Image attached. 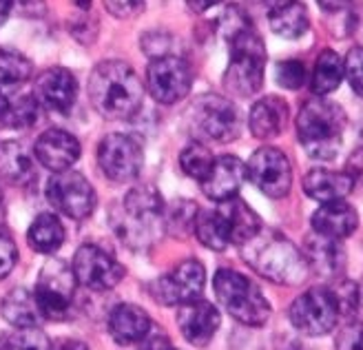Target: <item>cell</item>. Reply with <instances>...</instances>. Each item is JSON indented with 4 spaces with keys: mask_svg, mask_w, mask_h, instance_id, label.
Instances as JSON below:
<instances>
[{
    "mask_svg": "<svg viewBox=\"0 0 363 350\" xmlns=\"http://www.w3.org/2000/svg\"><path fill=\"white\" fill-rule=\"evenodd\" d=\"M354 182L346 171H328V169H311L303 177V191L321 204L339 202L348 193H352Z\"/></svg>",
    "mask_w": 363,
    "mask_h": 350,
    "instance_id": "obj_25",
    "label": "cell"
},
{
    "mask_svg": "<svg viewBox=\"0 0 363 350\" xmlns=\"http://www.w3.org/2000/svg\"><path fill=\"white\" fill-rule=\"evenodd\" d=\"M240 251L252 270L275 284L297 286L311 275L303 253L279 231L262 226L257 235L240 246Z\"/></svg>",
    "mask_w": 363,
    "mask_h": 350,
    "instance_id": "obj_2",
    "label": "cell"
},
{
    "mask_svg": "<svg viewBox=\"0 0 363 350\" xmlns=\"http://www.w3.org/2000/svg\"><path fill=\"white\" fill-rule=\"evenodd\" d=\"M213 288L220 302L230 317L246 326H264L270 317V304L255 282H250L246 275L220 268L215 273Z\"/></svg>",
    "mask_w": 363,
    "mask_h": 350,
    "instance_id": "obj_7",
    "label": "cell"
},
{
    "mask_svg": "<svg viewBox=\"0 0 363 350\" xmlns=\"http://www.w3.org/2000/svg\"><path fill=\"white\" fill-rule=\"evenodd\" d=\"M108 333L120 346L140 344L151 335V319L135 304H118L108 315Z\"/></svg>",
    "mask_w": 363,
    "mask_h": 350,
    "instance_id": "obj_23",
    "label": "cell"
},
{
    "mask_svg": "<svg viewBox=\"0 0 363 350\" xmlns=\"http://www.w3.org/2000/svg\"><path fill=\"white\" fill-rule=\"evenodd\" d=\"M27 242L35 253L51 255L65 244V226L60 224L58 215L40 213L33 219L27 231Z\"/></svg>",
    "mask_w": 363,
    "mask_h": 350,
    "instance_id": "obj_27",
    "label": "cell"
},
{
    "mask_svg": "<svg viewBox=\"0 0 363 350\" xmlns=\"http://www.w3.org/2000/svg\"><path fill=\"white\" fill-rule=\"evenodd\" d=\"M290 322L308 337L328 335L339 322L335 295L328 286H313L290 304Z\"/></svg>",
    "mask_w": 363,
    "mask_h": 350,
    "instance_id": "obj_10",
    "label": "cell"
},
{
    "mask_svg": "<svg viewBox=\"0 0 363 350\" xmlns=\"http://www.w3.org/2000/svg\"><path fill=\"white\" fill-rule=\"evenodd\" d=\"M337 350H363V322L348 324L337 335Z\"/></svg>",
    "mask_w": 363,
    "mask_h": 350,
    "instance_id": "obj_40",
    "label": "cell"
},
{
    "mask_svg": "<svg viewBox=\"0 0 363 350\" xmlns=\"http://www.w3.org/2000/svg\"><path fill=\"white\" fill-rule=\"evenodd\" d=\"M3 202H5V195H3V191H0V207H3Z\"/></svg>",
    "mask_w": 363,
    "mask_h": 350,
    "instance_id": "obj_47",
    "label": "cell"
},
{
    "mask_svg": "<svg viewBox=\"0 0 363 350\" xmlns=\"http://www.w3.org/2000/svg\"><path fill=\"white\" fill-rule=\"evenodd\" d=\"M9 9H11V3H3V0H0V25L7 21Z\"/></svg>",
    "mask_w": 363,
    "mask_h": 350,
    "instance_id": "obj_44",
    "label": "cell"
},
{
    "mask_svg": "<svg viewBox=\"0 0 363 350\" xmlns=\"http://www.w3.org/2000/svg\"><path fill=\"white\" fill-rule=\"evenodd\" d=\"M346 173L350 175V180H352L354 184H363V146H361V149H357V151L348 158Z\"/></svg>",
    "mask_w": 363,
    "mask_h": 350,
    "instance_id": "obj_41",
    "label": "cell"
},
{
    "mask_svg": "<svg viewBox=\"0 0 363 350\" xmlns=\"http://www.w3.org/2000/svg\"><path fill=\"white\" fill-rule=\"evenodd\" d=\"M164 199L151 184H142L126 193L111 211L113 231L122 242L133 248L144 251L157 242L164 233Z\"/></svg>",
    "mask_w": 363,
    "mask_h": 350,
    "instance_id": "obj_1",
    "label": "cell"
},
{
    "mask_svg": "<svg viewBox=\"0 0 363 350\" xmlns=\"http://www.w3.org/2000/svg\"><path fill=\"white\" fill-rule=\"evenodd\" d=\"M213 153L204 142H191L189 146H184L179 153V167L189 177L202 182L206 177V173L213 167Z\"/></svg>",
    "mask_w": 363,
    "mask_h": 350,
    "instance_id": "obj_33",
    "label": "cell"
},
{
    "mask_svg": "<svg viewBox=\"0 0 363 350\" xmlns=\"http://www.w3.org/2000/svg\"><path fill=\"white\" fill-rule=\"evenodd\" d=\"M244 180H246V164L235 155H222L215 158L211 171L199 182V187H202V193L208 199L220 204V202L238 197Z\"/></svg>",
    "mask_w": 363,
    "mask_h": 350,
    "instance_id": "obj_20",
    "label": "cell"
},
{
    "mask_svg": "<svg viewBox=\"0 0 363 350\" xmlns=\"http://www.w3.org/2000/svg\"><path fill=\"white\" fill-rule=\"evenodd\" d=\"M335 302H337V310L339 317H352L354 312L361 306V297H359V286L350 280H339L333 288Z\"/></svg>",
    "mask_w": 363,
    "mask_h": 350,
    "instance_id": "obj_36",
    "label": "cell"
},
{
    "mask_svg": "<svg viewBox=\"0 0 363 350\" xmlns=\"http://www.w3.org/2000/svg\"><path fill=\"white\" fill-rule=\"evenodd\" d=\"M0 350H51V339L40 328H21L0 337Z\"/></svg>",
    "mask_w": 363,
    "mask_h": 350,
    "instance_id": "obj_34",
    "label": "cell"
},
{
    "mask_svg": "<svg viewBox=\"0 0 363 350\" xmlns=\"http://www.w3.org/2000/svg\"><path fill=\"white\" fill-rule=\"evenodd\" d=\"M51 350H89V346L80 339H71V337H60L51 341Z\"/></svg>",
    "mask_w": 363,
    "mask_h": 350,
    "instance_id": "obj_43",
    "label": "cell"
},
{
    "mask_svg": "<svg viewBox=\"0 0 363 350\" xmlns=\"http://www.w3.org/2000/svg\"><path fill=\"white\" fill-rule=\"evenodd\" d=\"M74 278L80 286L91 290H111L124 278V266L96 244H82L74 255Z\"/></svg>",
    "mask_w": 363,
    "mask_h": 350,
    "instance_id": "obj_15",
    "label": "cell"
},
{
    "mask_svg": "<svg viewBox=\"0 0 363 350\" xmlns=\"http://www.w3.org/2000/svg\"><path fill=\"white\" fill-rule=\"evenodd\" d=\"M303 257L308 262L311 273H317L321 280H337L346 266V251L337 239H328L321 235L306 237Z\"/></svg>",
    "mask_w": 363,
    "mask_h": 350,
    "instance_id": "obj_21",
    "label": "cell"
},
{
    "mask_svg": "<svg viewBox=\"0 0 363 350\" xmlns=\"http://www.w3.org/2000/svg\"><path fill=\"white\" fill-rule=\"evenodd\" d=\"M343 80V62L337 56V51L325 49L321 51V56L317 58L315 71H313V82L311 89L317 98H323L339 89Z\"/></svg>",
    "mask_w": 363,
    "mask_h": 350,
    "instance_id": "obj_29",
    "label": "cell"
},
{
    "mask_svg": "<svg viewBox=\"0 0 363 350\" xmlns=\"http://www.w3.org/2000/svg\"><path fill=\"white\" fill-rule=\"evenodd\" d=\"M321 7L323 9H343V7H348V5L346 3H335V5L333 3H321Z\"/></svg>",
    "mask_w": 363,
    "mask_h": 350,
    "instance_id": "obj_45",
    "label": "cell"
},
{
    "mask_svg": "<svg viewBox=\"0 0 363 350\" xmlns=\"http://www.w3.org/2000/svg\"><path fill=\"white\" fill-rule=\"evenodd\" d=\"M343 76L348 78L357 96L363 98V47H352L343 60Z\"/></svg>",
    "mask_w": 363,
    "mask_h": 350,
    "instance_id": "obj_38",
    "label": "cell"
},
{
    "mask_svg": "<svg viewBox=\"0 0 363 350\" xmlns=\"http://www.w3.org/2000/svg\"><path fill=\"white\" fill-rule=\"evenodd\" d=\"M31 62L23 53L0 49V96L13 94L31 78Z\"/></svg>",
    "mask_w": 363,
    "mask_h": 350,
    "instance_id": "obj_30",
    "label": "cell"
},
{
    "mask_svg": "<svg viewBox=\"0 0 363 350\" xmlns=\"http://www.w3.org/2000/svg\"><path fill=\"white\" fill-rule=\"evenodd\" d=\"M98 164L108 180L126 184L135 180L144 167V146L135 136L108 133L98 146Z\"/></svg>",
    "mask_w": 363,
    "mask_h": 350,
    "instance_id": "obj_11",
    "label": "cell"
},
{
    "mask_svg": "<svg viewBox=\"0 0 363 350\" xmlns=\"http://www.w3.org/2000/svg\"><path fill=\"white\" fill-rule=\"evenodd\" d=\"M0 177L23 184L31 177V160L21 142H0Z\"/></svg>",
    "mask_w": 363,
    "mask_h": 350,
    "instance_id": "obj_31",
    "label": "cell"
},
{
    "mask_svg": "<svg viewBox=\"0 0 363 350\" xmlns=\"http://www.w3.org/2000/svg\"><path fill=\"white\" fill-rule=\"evenodd\" d=\"M193 87V71L177 56L153 58L147 69V89L160 104H175L186 98Z\"/></svg>",
    "mask_w": 363,
    "mask_h": 350,
    "instance_id": "obj_16",
    "label": "cell"
},
{
    "mask_svg": "<svg viewBox=\"0 0 363 350\" xmlns=\"http://www.w3.org/2000/svg\"><path fill=\"white\" fill-rule=\"evenodd\" d=\"M3 308V317L13 326V328H38L43 322L40 308L35 304L33 292L27 288H13L7 292V297L0 304Z\"/></svg>",
    "mask_w": 363,
    "mask_h": 350,
    "instance_id": "obj_26",
    "label": "cell"
},
{
    "mask_svg": "<svg viewBox=\"0 0 363 350\" xmlns=\"http://www.w3.org/2000/svg\"><path fill=\"white\" fill-rule=\"evenodd\" d=\"M359 226V213L348 204L346 199L328 202L321 204L313 215V229L317 235L328 239H346Z\"/></svg>",
    "mask_w": 363,
    "mask_h": 350,
    "instance_id": "obj_22",
    "label": "cell"
},
{
    "mask_svg": "<svg viewBox=\"0 0 363 350\" xmlns=\"http://www.w3.org/2000/svg\"><path fill=\"white\" fill-rule=\"evenodd\" d=\"M89 98L96 111L108 120L131 118L142 106L144 84L131 65L122 60H104L91 71Z\"/></svg>",
    "mask_w": 363,
    "mask_h": 350,
    "instance_id": "obj_3",
    "label": "cell"
},
{
    "mask_svg": "<svg viewBox=\"0 0 363 350\" xmlns=\"http://www.w3.org/2000/svg\"><path fill=\"white\" fill-rule=\"evenodd\" d=\"M230 43V60L224 71V87L233 96L248 98L264 84L266 47L246 18H233L226 27Z\"/></svg>",
    "mask_w": 363,
    "mask_h": 350,
    "instance_id": "obj_4",
    "label": "cell"
},
{
    "mask_svg": "<svg viewBox=\"0 0 363 350\" xmlns=\"http://www.w3.org/2000/svg\"><path fill=\"white\" fill-rule=\"evenodd\" d=\"M346 114L330 100H308L297 116V138L303 151L317 160H335L343 144Z\"/></svg>",
    "mask_w": 363,
    "mask_h": 350,
    "instance_id": "obj_6",
    "label": "cell"
},
{
    "mask_svg": "<svg viewBox=\"0 0 363 350\" xmlns=\"http://www.w3.org/2000/svg\"><path fill=\"white\" fill-rule=\"evenodd\" d=\"M189 7H193V9H208V7H213V3H199V5L191 3Z\"/></svg>",
    "mask_w": 363,
    "mask_h": 350,
    "instance_id": "obj_46",
    "label": "cell"
},
{
    "mask_svg": "<svg viewBox=\"0 0 363 350\" xmlns=\"http://www.w3.org/2000/svg\"><path fill=\"white\" fill-rule=\"evenodd\" d=\"M268 23H270L272 31L288 40H295L299 35H303L308 25H311V21H308V11L301 3L272 5L270 13H268Z\"/></svg>",
    "mask_w": 363,
    "mask_h": 350,
    "instance_id": "obj_28",
    "label": "cell"
},
{
    "mask_svg": "<svg viewBox=\"0 0 363 350\" xmlns=\"http://www.w3.org/2000/svg\"><path fill=\"white\" fill-rule=\"evenodd\" d=\"M197 213H199V209L193 204V202H189V199H177L175 204L171 209H167V213H164V226L171 233H175V235L177 233L184 235L189 229L195 226Z\"/></svg>",
    "mask_w": 363,
    "mask_h": 350,
    "instance_id": "obj_35",
    "label": "cell"
},
{
    "mask_svg": "<svg viewBox=\"0 0 363 350\" xmlns=\"http://www.w3.org/2000/svg\"><path fill=\"white\" fill-rule=\"evenodd\" d=\"M169 350H173V348H169Z\"/></svg>",
    "mask_w": 363,
    "mask_h": 350,
    "instance_id": "obj_50",
    "label": "cell"
},
{
    "mask_svg": "<svg viewBox=\"0 0 363 350\" xmlns=\"http://www.w3.org/2000/svg\"><path fill=\"white\" fill-rule=\"evenodd\" d=\"M76 278L74 270L62 260H49L33 288L35 304L40 308L43 319L49 322H65L71 317L74 310V295H76Z\"/></svg>",
    "mask_w": 363,
    "mask_h": 350,
    "instance_id": "obj_9",
    "label": "cell"
},
{
    "mask_svg": "<svg viewBox=\"0 0 363 350\" xmlns=\"http://www.w3.org/2000/svg\"><path fill=\"white\" fill-rule=\"evenodd\" d=\"M16 260H18V248H16L13 237L5 226H0V280L7 278L13 270Z\"/></svg>",
    "mask_w": 363,
    "mask_h": 350,
    "instance_id": "obj_39",
    "label": "cell"
},
{
    "mask_svg": "<svg viewBox=\"0 0 363 350\" xmlns=\"http://www.w3.org/2000/svg\"><path fill=\"white\" fill-rule=\"evenodd\" d=\"M259 229V215L238 197L220 202L215 209L199 211L193 226L197 239L211 251H224L230 244L242 246L252 235H257Z\"/></svg>",
    "mask_w": 363,
    "mask_h": 350,
    "instance_id": "obj_5",
    "label": "cell"
},
{
    "mask_svg": "<svg viewBox=\"0 0 363 350\" xmlns=\"http://www.w3.org/2000/svg\"><path fill=\"white\" fill-rule=\"evenodd\" d=\"M206 270L197 260H184L173 266L169 273L160 275L155 282L149 284L153 297L164 306H184L189 302L199 300L204 290Z\"/></svg>",
    "mask_w": 363,
    "mask_h": 350,
    "instance_id": "obj_13",
    "label": "cell"
},
{
    "mask_svg": "<svg viewBox=\"0 0 363 350\" xmlns=\"http://www.w3.org/2000/svg\"><path fill=\"white\" fill-rule=\"evenodd\" d=\"M33 98L51 114L67 116L78 98V80L65 67H51L43 71L33 84Z\"/></svg>",
    "mask_w": 363,
    "mask_h": 350,
    "instance_id": "obj_17",
    "label": "cell"
},
{
    "mask_svg": "<svg viewBox=\"0 0 363 350\" xmlns=\"http://www.w3.org/2000/svg\"><path fill=\"white\" fill-rule=\"evenodd\" d=\"M220 310L215 308V304L206 300H195L184 306H179L177 312V326L182 330V335L191 346L204 348L211 344L215 337L217 328H220Z\"/></svg>",
    "mask_w": 363,
    "mask_h": 350,
    "instance_id": "obj_19",
    "label": "cell"
},
{
    "mask_svg": "<svg viewBox=\"0 0 363 350\" xmlns=\"http://www.w3.org/2000/svg\"><path fill=\"white\" fill-rule=\"evenodd\" d=\"M359 297H361V306H363V288L359 290Z\"/></svg>",
    "mask_w": 363,
    "mask_h": 350,
    "instance_id": "obj_48",
    "label": "cell"
},
{
    "mask_svg": "<svg viewBox=\"0 0 363 350\" xmlns=\"http://www.w3.org/2000/svg\"><path fill=\"white\" fill-rule=\"evenodd\" d=\"M275 78L284 89L297 91L306 82V67L301 60H284L275 69Z\"/></svg>",
    "mask_w": 363,
    "mask_h": 350,
    "instance_id": "obj_37",
    "label": "cell"
},
{
    "mask_svg": "<svg viewBox=\"0 0 363 350\" xmlns=\"http://www.w3.org/2000/svg\"><path fill=\"white\" fill-rule=\"evenodd\" d=\"M246 177L268 197H286L293 187V169L284 151L275 146H262L246 164Z\"/></svg>",
    "mask_w": 363,
    "mask_h": 350,
    "instance_id": "obj_14",
    "label": "cell"
},
{
    "mask_svg": "<svg viewBox=\"0 0 363 350\" xmlns=\"http://www.w3.org/2000/svg\"><path fill=\"white\" fill-rule=\"evenodd\" d=\"M35 158L45 169L53 173L69 171L80 158L82 146L74 133L65 131V128H49L45 131L33 146Z\"/></svg>",
    "mask_w": 363,
    "mask_h": 350,
    "instance_id": "obj_18",
    "label": "cell"
},
{
    "mask_svg": "<svg viewBox=\"0 0 363 350\" xmlns=\"http://www.w3.org/2000/svg\"><path fill=\"white\" fill-rule=\"evenodd\" d=\"M186 126L195 142H220L226 144L235 140L242 131V118L238 106L228 98L217 94H204L186 111Z\"/></svg>",
    "mask_w": 363,
    "mask_h": 350,
    "instance_id": "obj_8",
    "label": "cell"
},
{
    "mask_svg": "<svg viewBox=\"0 0 363 350\" xmlns=\"http://www.w3.org/2000/svg\"><path fill=\"white\" fill-rule=\"evenodd\" d=\"M288 350H299V348H297V346H290Z\"/></svg>",
    "mask_w": 363,
    "mask_h": 350,
    "instance_id": "obj_49",
    "label": "cell"
},
{
    "mask_svg": "<svg viewBox=\"0 0 363 350\" xmlns=\"http://www.w3.org/2000/svg\"><path fill=\"white\" fill-rule=\"evenodd\" d=\"M40 120V104L35 102L33 96H23L7 100L5 114L0 118V128H16V131H25L31 128Z\"/></svg>",
    "mask_w": 363,
    "mask_h": 350,
    "instance_id": "obj_32",
    "label": "cell"
},
{
    "mask_svg": "<svg viewBox=\"0 0 363 350\" xmlns=\"http://www.w3.org/2000/svg\"><path fill=\"white\" fill-rule=\"evenodd\" d=\"M49 204L71 219H86L96 211L98 195L91 182L78 171H62L47 182Z\"/></svg>",
    "mask_w": 363,
    "mask_h": 350,
    "instance_id": "obj_12",
    "label": "cell"
},
{
    "mask_svg": "<svg viewBox=\"0 0 363 350\" xmlns=\"http://www.w3.org/2000/svg\"><path fill=\"white\" fill-rule=\"evenodd\" d=\"M104 7L111 11L113 16L126 18V16H133V13L142 11L144 9V3H106Z\"/></svg>",
    "mask_w": 363,
    "mask_h": 350,
    "instance_id": "obj_42",
    "label": "cell"
},
{
    "mask_svg": "<svg viewBox=\"0 0 363 350\" xmlns=\"http://www.w3.org/2000/svg\"><path fill=\"white\" fill-rule=\"evenodd\" d=\"M288 124V104L277 96H266L250 109L248 126L250 133L259 140L277 138Z\"/></svg>",
    "mask_w": 363,
    "mask_h": 350,
    "instance_id": "obj_24",
    "label": "cell"
}]
</instances>
